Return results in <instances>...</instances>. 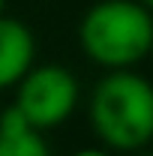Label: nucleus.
Segmentation results:
<instances>
[{
  "label": "nucleus",
  "instance_id": "nucleus-1",
  "mask_svg": "<svg viewBox=\"0 0 153 156\" xmlns=\"http://www.w3.org/2000/svg\"><path fill=\"white\" fill-rule=\"evenodd\" d=\"M87 117L105 150L138 153L153 138V90L135 69H111L90 90Z\"/></svg>",
  "mask_w": 153,
  "mask_h": 156
},
{
  "label": "nucleus",
  "instance_id": "nucleus-2",
  "mask_svg": "<svg viewBox=\"0 0 153 156\" xmlns=\"http://www.w3.org/2000/svg\"><path fill=\"white\" fill-rule=\"evenodd\" d=\"M78 45L102 69H132L153 48L150 6L138 0H99L78 24Z\"/></svg>",
  "mask_w": 153,
  "mask_h": 156
},
{
  "label": "nucleus",
  "instance_id": "nucleus-3",
  "mask_svg": "<svg viewBox=\"0 0 153 156\" xmlns=\"http://www.w3.org/2000/svg\"><path fill=\"white\" fill-rule=\"evenodd\" d=\"M78 81L75 75L57 66V63H42V66H30L21 81L15 84V102L12 108L18 111L33 129L45 132L63 126L78 108Z\"/></svg>",
  "mask_w": 153,
  "mask_h": 156
},
{
  "label": "nucleus",
  "instance_id": "nucleus-4",
  "mask_svg": "<svg viewBox=\"0 0 153 156\" xmlns=\"http://www.w3.org/2000/svg\"><path fill=\"white\" fill-rule=\"evenodd\" d=\"M36 60L33 30L18 18L0 15V90H9Z\"/></svg>",
  "mask_w": 153,
  "mask_h": 156
},
{
  "label": "nucleus",
  "instance_id": "nucleus-5",
  "mask_svg": "<svg viewBox=\"0 0 153 156\" xmlns=\"http://www.w3.org/2000/svg\"><path fill=\"white\" fill-rule=\"evenodd\" d=\"M0 156H51L48 141L9 105L0 111Z\"/></svg>",
  "mask_w": 153,
  "mask_h": 156
},
{
  "label": "nucleus",
  "instance_id": "nucleus-6",
  "mask_svg": "<svg viewBox=\"0 0 153 156\" xmlns=\"http://www.w3.org/2000/svg\"><path fill=\"white\" fill-rule=\"evenodd\" d=\"M69 156H114L111 150H105V147H81V150H75V153Z\"/></svg>",
  "mask_w": 153,
  "mask_h": 156
},
{
  "label": "nucleus",
  "instance_id": "nucleus-7",
  "mask_svg": "<svg viewBox=\"0 0 153 156\" xmlns=\"http://www.w3.org/2000/svg\"><path fill=\"white\" fill-rule=\"evenodd\" d=\"M3 9H6V0H0V15H3Z\"/></svg>",
  "mask_w": 153,
  "mask_h": 156
},
{
  "label": "nucleus",
  "instance_id": "nucleus-8",
  "mask_svg": "<svg viewBox=\"0 0 153 156\" xmlns=\"http://www.w3.org/2000/svg\"><path fill=\"white\" fill-rule=\"evenodd\" d=\"M138 3H144V6H153V0H138Z\"/></svg>",
  "mask_w": 153,
  "mask_h": 156
},
{
  "label": "nucleus",
  "instance_id": "nucleus-9",
  "mask_svg": "<svg viewBox=\"0 0 153 156\" xmlns=\"http://www.w3.org/2000/svg\"><path fill=\"white\" fill-rule=\"evenodd\" d=\"M0 111H3V105H0Z\"/></svg>",
  "mask_w": 153,
  "mask_h": 156
},
{
  "label": "nucleus",
  "instance_id": "nucleus-10",
  "mask_svg": "<svg viewBox=\"0 0 153 156\" xmlns=\"http://www.w3.org/2000/svg\"><path fill=\"white\" fill-rule=\"evenodd\" d=\"M144 156H147V153H144Z\"/></svg>",
  "mask_w": 153,
  "mask_h": 156
}]
</instances>
